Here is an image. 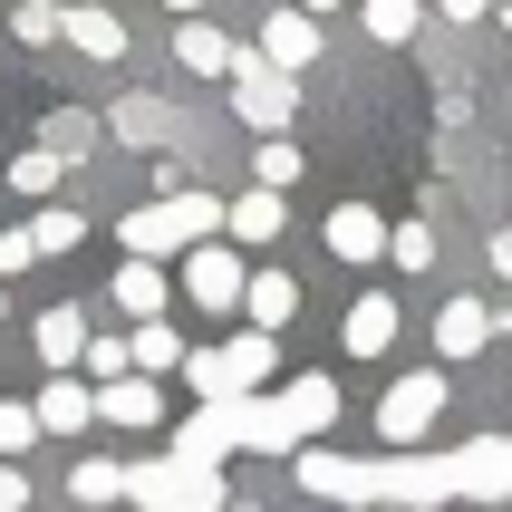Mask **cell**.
<instances>
[{
	"instance_id": "obj_17",
	"label": "cell",
	"mask_w": 512,
	"mask_h": 512,
	"mask_svg": "<svg viewBox=\"0 0 512 512\" xmlns=\"http://www.w3.org/2000/svg\"><path fill=\"white\" fill-rule=\"evenodd\" d=\"M174 58H184L194 78H223V68H232V39H223V29H213V20L194 10V20L174 29Z\"/></svg>"
},
{
	"instance_id": "obj_22",
	"label": "cell",
	"mask_w": 512,
	"mask_h": 512,
	"mask_svg": "<svg viewBox=\"0 0 512 512\" xmlns=\"http://www.w3.org/2000/svg\"><path fill=\"white\" fill-rule=\"evenodd\" d=\"M58 39H78L87 58H116V49H126V29H116L107 10H68V20H58Z\"/></svg>"
},
{
	"instance_id": "obj_30",
	"label": "cell",
	"mask_w": 512,
	"mask_h": 512,
	"mask_svg": "<svg viewBox=\"0 0 512 512\" xmlns=\"http://www.w3.org/2000/svg\"><path fill=\"white\" fill-rule=\"evenodd\" d=\"M87 377H97V387H107V377H126V339H97V329H87V358H78Z\"/></svg>"
},
{
	"instance_id": "obj_9",
	"label": "cell",
	"mask_w": 512,
	"mask_h": 512,
	"mask_svg": "<svg viewBox=\"0 0 512 512\" xmlns=\"http://www.w3.org/2000/svg\"><path fill=\"white\" fill-rule=\"evenodd\" d=\"M29 416H39V435H87L97 426V387L87 377H49V397L29 406Z\"/></svg>"
},
{
	"instance_id": "obj_31",
	"label": "cell",
	"mask_w": 512,
	"mask_h": 512,
	"mask_svg": "<svg viewBox=\"0 0 512 512\" xmlns=\"http://www.w3.org/2000/svg\"><path fill=\"white\" fill-rule=\"evenodd\" d=\"M10 184H20V194H49V184H58V155H49V145H39V155H20V165H10Z\"/></svg>"
},
{
	"instance_id": "obj_39",
	"label": "cell",
	"mask_w": 512,
	"mask_h": 512,
	"mask_svg": "<svg viewBox=\"0 0 512 512\" xmlns=\"http://www.w3.org/2000/svg\"><path fill=\"white\" fill-rule=\"evenodd\" d=\"M126 512H136V503H126Z\"/></svg>"
},
{
	"instance_id": "obj_11",
	"label": "cell",
	"mask_w": 512,
	"mask_h": 512,
	"mask_svg": "<svg viewBox=\"0 0 512 512\" xmlns=\"http://www.w3.org/2000/svg\"><path fill=\"white\" fill-rule=\"evenodd\" d=\"M261 58H271V68H310V58H319V20H310V10H271Z\"/></svg>"
},
{
	"instance_id": "obj_27",
	"label": "cell",
	"mask_w": 512,
	"mask_h": 512,
	"mask_svg": "<svg viewBox=\"0 0 512 512\" xmlns=\"http://www.w3.org/2000/svg\"><path fill=\"white\" fill-rule=\"evenodd\" d=\"M368 39H387V49L416 39V0H368Z\"/></svg>"
},
{
	"instance_id": "obj_37",
	"label": "cell",
	"mask_w": 512,
	"mask_h": 512,
	"mask_svg": "<svg viewBox=\"0 0 512 512\" xmlns=\"http://www.w3.org/2000/svg\"><path fill=\"white\" fill-rule=\"evenodd\" d=\"M300 10H310V20H319V10H339V0H300Z\"/></svg>"
},
{
	"instance_id": "obj_34",
	"label": "cell",
	"mask_w": 512,
	"mask_h": 512,
	"mask_svg": "<svg viewBox=\"0 0 512 512\" xmlns=\"http://www.w3.org/2000/svg\"><path fill=\"white\" fill-rule=\"evenodd\" d=\"M435 10H445V20H484L493 0H435Z\"/></svg>"
},
{
	"instance_id": "obj_35",
	"label": "cell",
	"mask_w": 512,
	"mask_h": 512,
	"mask_svg": "<svg viewBox=\"0 0 512 512\" xmlns=\"http://www.w3.org/2000/svg\"><path fill=\"white\" fill-rule=\"evenodd\" d=\"M493 271H512V223H503V232H493Z\"/></svg>"
},
{
	"instance_id": "obj_12",
	"label": "cell",
	"mask_w": 512,
	"mask_h": 512,
	"mask_svg": "<svg viewBox=\"0 0 512 512\" xmlns=\"http://www.w3.org/2000/svg\"><path fill=\"white\" fill-rule=\"evenodd\" d=\"M329 252L339 261H387V223H377L368 203H339L329 213Z\"/></svg>"
},
{
	"instance_id": "obj_16",
	"label": "cell",
	"mask_w": 512,
	"mask_h": 512,
	"mask_svg": "<svg viewBox=\"0 0 512 512\" xmlns=\"http://www.w3.org/2000/svg\"><path fill=\"white\" fill-rule=\"evenodd\" d=\"M348 348H358V358H387V348H397V300H387V290H368V300L348 310Z\"/></svg>"
},
{
	"instance_id": "obj_18",
	"label": "cell",
	"mask_w": 512,
	"mask_h": 512,
	"mask_svg": "<svg viewBox=\"0 0 512 512\" xmlns=\"http://www.w3.org/2000/svg\"><path fill=\"white\" fill-rule=\"evenodd\" d=\"M271 329H242V339H223V368H232V387H242V397H261V387H271Z\"/></svg>"
},
{
	"instance_id": "obj_1",
	"label": "cell",
	"mask_w": 512,
	"mask_h": 512,
	"mask_svg": "<svg viewBox=\"0 0 512 512\" xmlns=\"http://www.w3.org/2000/svg\"><path fill=\"white\" fill-rule=\"evenodd\" d=\"M339 426V387L329 377H290L281 397H242V445L252 455H300Z\"/></svg>"
},
{
	"instance_id": "obj_19",
	"label": "cell",
	"mask_w": 512,
	"mask_h": 512,
	"mask_svg": "<svg viewBox=\"0 0 512 512\" xmlns=\"http://www.w3.org/2000/svg\"><path fill=\"white\" fill-rule=\"evenodd\" d=\"M116 310L126 319H165V271H155V261H126V271H116Z\"/></svg>"
},
{
	"instance_id": "obj_32",
	"label": "cell",
	"mask_w": 512,
	"mask_h": 512,
	"mask_svg": "<svg viewBox=\"0 0 512 512\" xmlns=\"http://www.w3.org/2000/svg\"><path fill=\"white\" fill-rule=\"evenodd\" d=\"M29 261H39V242H29V232H0V281H20Z\"/></svg>"
},
{
	"instance_id": "obj_5",
	"label": "cell",
	"mask_w": 512,
	"mask_h": 512,
	"mask_svg": "<svg viewBox=\"0 0 512 512\" xmlns=\"http://www.w3.org/2000/svg\"><path fill=\"white\" fill-rule=\"evenodd\" d=\"M435 416H445V377H435V368L397 377V387L377 397V435H387L397 455H416V445H426V435H435Z\"/></svg>"
},
{
	"instance_id": "obj_25",
	"label": "cell",
	"mask_w": 512,
	"mask_h": 512,
	"mask_svg": "<svg viewBox=\"0 0 512 512\" xmlns=\"http://www.w3.org/2000/svg\"><path fill=\"white\" fill-rule=\"evenodd\" d=\"M29 242H39V252H78V242H87V223L68 213V203H49V213L29 223Z\"/></svg>"
},
{
	"instance_id": "obj_29",
	"label": "cell",
	"mask_w": 512,
	"mask_h": 512,
	"mask_svg": "<svg viewBox=\"0 0 512 512\" xmlns=\"http://www.w3.org/2000/svg\"><path fill=\"white\" fill-rule=\"evenodd\" d=\"M281 184H300V145L271 136V145H261V194H281Z\"/></svg>"
},
{
	"instance_id": "obj_10",
	"label": "cell",
	"mask_w": 512,
	"mask_h": 512,
	"mask_svg": "<svg viewBox=\"0 0 512 512\" xmlns=\"http://www.w3.org/2000/svg\"><path fill=\"white\" fill-rule=\"evenodd\" d=\"M155 406H165V397H155V377L126 368V377H107V387H97V426H155Z\"/></svg>"
},
{
	"instance_id": "obj_28",
	"label": "cell",
	"mask_w": 512,
	"mask_h": 512,
	"mask_svg": "<svg viewBox=\"0 0 512 512\" xmlns=\"http://www.w3.org/2000/svg\"><path fill=\"white\" fill-rule=\"evenodd\" d=\"M387 261H397V271H426V261H435V232L426 223H397V232H387Z\"/></svg>"
},
{
	"instance_id": "obj_4",
	"label": "cell",
	"mask_w": 512,
	"mask_h": 512,
	"mask_svg": "<svg viewBox=\"0 0 512 512\" xmlns=\"http://www.w3.org/2000/svg\"><path fill=\"white\" fill-rule=\"evenodd\" d=\"M223 78H232V107L252 116L261 136H281V126H290V107H300V87H290V68H271L261 49H232V68H223Z\"/></svg>"
},
{
	"instance_id": "obj_7",
	"label": "cell",
	"mask_w": 512,
	"mask_h": 512,
	"mask_svg": "<svg viewBox=\"0 0 512 512\" xmlns=\"http://www.w3.org/2000/svg\"><path fill=\"white\" fill-rule=\"evenodd\" d=\"M455 503H512V435L455 445Z\"/></svg>"
},
{
	"instance_id": "obj_13",
	"label": "cell",
	"mask_w": 512,
	"mask_h": 512,
	"mask_svg": "<svg viewBox=\"0 0 512 512\" xmlns=\"http://www.w3.org/2000/svg\"><path fill=\"white\" fill-rule=\"evenodd\" d=\"M484 339H493V310H484V300H445V310H435V348H445V358H474Z\"/></svg>"
},
{
	"instance_id": "obj_14",
	"label": "cell",
	"mask_w": 512,
	"mask_h": 512,
	"mask_svg": "<svg viewBox=\"0 0 512 512\" xmlns=\"http://www.w3.org/2000/svg\"><path fill=\"white\" fill-rule=\"evenodd\" d=\"M39 358H49L58 377L78 368V358H87V310H68V300H58V310H39Z\"/></svg>"
},
{
	"instance_id": "obj_3",
	"label": "cell",
	"mask_w": 512,
	"mask_h": 512,
	"mask_svg": "<svg viewBox=\"0 0 512 512\" xmlns=\"http://www.w3.org/2000/svg\"><path fill=\"white\" fill-rule=\"evenodd\" d=\"M126 503L136 512H223V464H194V455H165V464H126Z\"/></svg>"
},
{
	"instance_id": "obj_26",
	"label": "cell",
	"mask_w": 512,
	"mask_h": 512,
	"mask_svg": "<svg viewBox=\"0 0 512 512\" xmlns=\"http://www.w3.org/2000/svg\"><path fill=\"white\" fill-rule=\"evenodd\" d=\"M29 445H39V416H29V406L10 397V406H0V464H20Z\"/></svg>"
},
{
	"instance_id": "obj_21",
	"label": "cell",
	"mask_w": 512,
	"mask_h": 512,
	"mask_svg": "<svg viewBox=\"0 0 512 512\" xmlns=\"http://www.w3.org/2000/svg\"><path fill=\"white\" fill-rule=\"evenodd\" d=\"M242 300H252V329H281V319L300 310V281H281V271H252V281H242Z\"/></svg>"
},
{
	"instance_id": "obj_24",
	"label": "cell",
	"mask_w": 512,
	"mask_h": 512,
	"mask_svg": "<svg viewBox=\"0 0 512 512\" xmlns=\"http://www.w3.org/2000/svg\"><path fill=\"white\" fill-rule=\"evenodd\" d=\"M116 136L126 145H165V97H126V107H116Z\"/></svg>"
},
{
	"instance_id": "obj_8",
	"label": "cell",
	"mask_w": 512,
	"mask_h": 512,
	"mask_svg": "<svg viewBox=\"0 0 512 512\" xmlns=\"http://www.w3.org/2000/svg\"><path fill=\"white\" fill-rule=\"evenodd\" d=\"M232 445H242V397H203L184 426H174V455H194V464H223Z\"/></svg>"
},
{
	"instance_id": "obj_20",
	"label": "cell",
	"mask_w": 512,
	"mask_h": 512,
	"mask_svg": "<svg viewBox=\"0 0 512 512\" xmlns=\"http://www.w3.org/2000/svg\"><path fill=\"white\" fill-rule=\"evenodd\" d=\"M126 368H145V377H165V368H184V339H174L165 319H136V339H126Z\"/></svg>"
},
{
	"instance_id": "obj_15",
	"label": "cell",
	"mask_w": 512,
	"mask_h": 512,
	"mask_svg": "<svg viewBox=\"0 0 512 512\" xmlns=\"http://www.w3.org/2000/svg\"><path fill=\"white\" fill-rule=\"evenodd\" d=\"M281 223H290V213H281V194H261V184L223 203V242H271Z\"/></svg>"
},
{
	"instance_id": "obj_38",
	"label": "cell",
	"mask_w": 512,
	"mask_h": 512,
	"mask_svg": "<svg viewBox=\"0 0 512 512\" xmlns=\"http://www.w3.org/2000/svg\"><path fill=\"white\" fill-rule=\"evenodd\" d=\"M0 310H10V290H0Z\"/></svg>"
},
{
	"instance_id": "obj_6",
	"label": "cell",
	"mask_w": 512,
	"mask_h": 512,
	"mask_svg": "<svg viewBox=\"0 0 512 512\" xmlns=\"http://www.w3.org/2000/svg\"><path fill=\"white\" fill-rule=\"evenodd\" d=\"M242 281H252V271H242V242H223V232L184 252V290H194L203 310H242Z\"/></svg>"
},
{
	"instance_id": "obj_23",
	"label": "cell",
	"mask_w": 512,
	"mask_h": 512,
	"mask_svg": "<svg viewBox=\"0 0 512 512\" xmlns=\"http://www.w3.org/2000/svg\"><path fill=\"white\" fill-rule=\"evenodd\" d=\"M68 493H78V503H126V464H107V455H78Z\"/></svg>"
},
{
	"instance_id": "obj_2",
	"label": "cell",
	"mask_w": 512,
	"mask_h": 512,
	"mask_svg": "<svg viewBox=\"0 0 512 512\" xmlns=\"http://www.w3.org/2000/svg\"><path fill=\"white\" fill-rule=\"evenodd\" d=\"M223 232V203L213 194H165V203H136L126 213V252L136 261H184L194 242H213Z\"/></svg>"
},
{
	"instance_id": "obj_36",
	"label": "cell",
	"mask_w": 512,
	"mask_h": 512,
	"mask_svg": "<svg viewBox=\"0 0 512 512\" xmlns=\"http://www.w3.org/2000/svg\"><path fill=\"white\" fill-rule=\"evenodd\" d=\"M155 10H174V20H194V10H203V0H155Z\"/></svg>"
},
{
	"instance_id": "obj_33",
	"label": "cell",
	"mask_w": 512,
	"mask_h": 512,
	"mask_svg": "<svg viewBox=\"0 0 512 512\" xmlns=\"http://www.w3.org/2000/svg\"><path fill=\"white\" fill-rule=\"evenodd\" d=\"M29 503V484H20V464H0V512H20Z\"/></svg>"
}]
</instances>
